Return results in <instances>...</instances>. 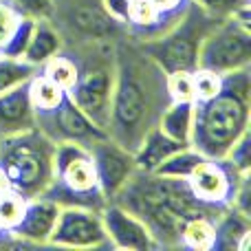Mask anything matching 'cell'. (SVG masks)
<instances>
[{"instance_id": "6da1fadb", "label": "cell", "mask_w": 251, "mask_h": 251, "mask_svg": "<svg viewBox=\"0 0 251 251\" xmlns=\"http://www.w3.org/2000/svg\"><path fill=\"white\" fill-rule=\"evenodd\" d=\"M168 104L165 71L150 60L143 49H122L115 60L113 100L106 134L126 150L134 152L141 139L159 124Z\"/></svg>"}, {"instance_id": "7a4b0ae2", "label": "cell", "mask_w": 251, "mask_h": 251, "mask_svg": "<svg viewBox=\"0 0 251 251\" xmlns=\"http://www.w3.org/2000/svg\"><path fill=\"white\" fill-rule=\"evenodd\" d=\"M113 203H119L137 218H141L156 247L178 245L181 227L190 216L196 214H207L212 218L218 216L194 199L185 178H170L141 170L130 176V181L119 190Z\"/></svg>"}, {"instance_id": "3957f363", "label": "cell", "mask_w": 251, "mask_h": 251, "mask_svg": "<svg viewBox=\"0 0 251 251\" xmlns=\"http://www.w3.org/2000/svg\"><path fill=\"white\" fill-rule=\"evenodd\" d=\"M251 77L249 69L223 75V86L214 97L194 101V126L190 146L203 156L223 161L240 134L249 130Z\"/></svg>"}, {"instance_id": "277c9868", "label": "cell", "mask_w": 251, "mask_h": 251, "mask_svg": "<svg viewBox=\"0 0 251 251\" xmlns=\"http://www.w3.org/2000/svg\"><path fill=\"white\" fill-rule=\"evenodd\" d=\"M55 143L38 128L0 137V170L9 187L25 199L42 196L53 181Z\"/></svg>"}, {"instance_id": "5b68a950", "label": "cell", "mask_w": 251, "mask_h": 251, "mask_svg": "<svg viewBox=\"0 0 251 251\" xmlns=\"http://www.w3.org/2000/svg\"><path fill=\"white\" fill-rule=\"evenodd\" d=\"M218 18L209 16L196 2L187 0L181 16L172 26L150 38L143 44V53L154 60L165 73L199 69V51L207 33L218 25Z\"/></svg>"}, {"instance_id": "8992f818", "label": "cell", "mask_w": 251, "mask_h": 251, "mask_svg": "<svg viewBox=\"0 0 251 251\" xmlns=\"http://www.w3.org/2000/svg\"><path fill=\"white\" fill-rule=\"evenodd\" d=\"M42 196L55 201L60 207L77 205V207H91L101 212L108 201L100 190L95 165L86 146L71 141L55 143L53 181Z\"/></svg>"}, {"instance_id": "52a82bcc", "label": "cell", "mask_w": 251, "mask_h": 251, "mask_svg": "<svg viewBox=\"0 0 251 251\" xmlns=\"http://www.w3.org/2000/svg\"><path fill=\"white\" fill-rule=\"evenodd\" d=\"M251 64V26L238 22L236 18L221 20L199 51V66L209 69L218 75L249 69Z\"/></svg>"}, {"instance_id": "ba28073f", "label": "cell", "mask_w": 251, "mask_h": 251, "mask_svg": "<svg viewBox=\"0 0 251 251\" xmlns=\"http://www.w3.org/2000/svg\"><path fill=\"white\" fill-rule=\"evenodd\" d=\"M35 128L42 134H47L53 143L71 141V143H82V146H91L97 139L108 137L106 130L95 126L82 110L75 106V101L64 95V100L49 113L35 115Z\"/></svg>"}, {"instance_id": "9c48e42d", "label": "cell", "mask_w": 251, "mask_h": 251, "mask_svg": "<svg viewBox=\"0 0 251 251\" xmlns=\"http://www.w3.org/2000/svg\"><path fill=\"white\" fill-rule=\"evenodd\" d=\"M49 245L71 249H95L108 245L101 214L97 209L77 207V205L62 207Z\"/></svg>"}, {"instance_id": "30bf717a", "label": "cell", "mask_w": 251, "mask_h": 251, "mask_svg": "<svg viewBox=\"0 0 251 251\" xmlns=\"http://www.w3.org/2000/svg\"><path fill=\"white\" fill-rule=\"evenodd\" d=\"M113 82H115V64L93 66V69L79 73V79L69 91V97L75 101V106L93 124L100 126L101 130L108 128Z\"/></svg>"}, {"instance_id": "8fae6325", "label": "cell", "mask_w": 251, "mask_h": 251, "mask_svg": "<svg viewBox=\"0 0 251 251\" xmlns=\"http://www.w3.org/2000/svg\"><path fill=\"white\" fill-rule=\"evenodd\" d=\"M238 176L240 174L231 170L225 161L205 159L185 181L201 205H205L214 214H221L231 205V194H234Z\"/></svg>"}, {"instance_id": "7c38bea8", "label": "cell", "mask_w": 251, "mask_h": 251, "mask_svg": "<svg viewBox=\"0 0 251 251\" xmlns=\"http://www.w3.org/2000/svg\"><path fill=\"white\" fill-rule=\"evenodd\" d=\"M88 152L95 165L101 194L106 196V201H113L119 194V190L130 181V176L137 172L134 154L110 137L97 139L95 143L88 146Z\"/></svg>"}, {"instance_id": "4fadbf2b", "label": "cell", "mask_w": 251, "mask_h": 251, "mask_svg": "<svg viewBox=\"0 0 251 251\" xmlns=\"http://www.w3.org/2000/svg\"><path fill=\"white\" fill-rule=\"evenodd\" d=\"M101 223L108 238L110 247L128 249V251H150L156 249L154 238L150 236L148 227L141 218H137L132 212H128L119 203H108L101 207Z\"/></svg>"}, {"instance_id": "5bb4252c", "label": "cell", "mask_w": 251, "mask_h": 251, "mask_svg": "<svg viewBox=\"0 0 251 251\" xmlns=\"http://www.w3.org/2000/svg\"><path fill=\"white\" fill-rule=\"evenodd\" d=\"M60 205L55 201L47 199V196H35V199L26 201V207L22 218L9 229L16 238L26 240V243H38L47 245L51 238L53 229H55L57 216H60Z\"/></svg>"}, {"instance_id": "9a60e30c", "label": "cell", "mask_w": 251, "mask_h": 251, "mask_svg": "<svg viewBox=\"0 0 251 251\" xmlns=\"http://www.w3.org/2000/svg\"><path fill=\"white\" fill-rule=\"evenodd\" d=\"M35 128V108L29 97V82L0 93V137Z\"/></svg>"}, {"instance_id": "2e32d148", "label": "cell", "mask_w": 251, "mask_h": 251, "mask_svg": "<svg viewBox=\"0 0 251 251\" xmlns=\"http://www.w3.org/2000/svg\"><path fill=\"white\" fill-rule=\"evenodd\" d=\"M251 238L249 216L238 212L236 207H227L214 218V245L218 251H243L247 249Z\"/></svg>"}, {"instance_id": "e0dca14e", "label": "cell", "mask_w": 251, "mask_h": 251, "mask_svg": "<svg viewBox=\"0 0 251 251\" xmlns=\"http://www.w3.org/2000/svg\"><path fill=\"white\" fill-rule=\"evenodd\" d=\"M185 146H190V143L174 141V139H170L165 132H161L159 126H154V128L141 139L137 150L132 152L134 165H137V170H141V172H154L170 154H174L176 150H181V148H185Z\"/></svg>"}, {"instance_id": "ac0fdd59", "label": "cell", "mask_w": 251, "mask_h": 251, "mask_svg": "<svg viewBox=\"0 0 251 251\" xmlns=\"http://www.w3.org/2000/svg\"><path fill=\"white\" fill-rule=\"evenodd\" d=\"M71 25L79 31L82 35L93 40H106L117 35L119 22H115L101 7L93 4H79L77 9L71 11Z\"/></svg>"}, {"instance_id": "d6986e66", "label": "cell", "mask_w": 251, "mask_h": 251, "mask_svg": "<svg viewBox=\"0 0 251 251\" xmlns=\"http://www.w3.org/2000/svg\"><path fill=\"white\" fill-rule=\"evenodd\" d=\"M161 132L178 143H190L194 126V101H170L159 117Z\"/></svg>"}, {"instance_id": "ffe728a7", "label": "cell", "mask_w": 251, "mask_h": 251, "mask_svg": "<svg viewBox=\"0 0 251 251\" xmlns=\"http://www.w3.org/2000/svg\"><path fill=\"white\" fill-rule=\"evenodd\" d=\"M60 51H62L60 33L49 25V20H40V22H35L33 35H31L29 47H26L22 60L38 66V69H42V66L47 64L53 55H57Z\"/></svg>"}, {"instance_id": "44dd1931", "label": "cell", "mask_w": 251, "mask_h": 251, "mask_svg": "<svg viewBox=\"0 0 251 251\" xmlns=\"http://www.w3.org/2000/svg\"><path fill=\"white\" fill-rule=\"evenodd\" d=\"M178 245L199 251H207L214 245V218L207 214L190 216L181 227Z\"/></svg>"}, {"instance_id": "7402d4cb", "label": "cell", "mask_w": 251, "mask_h": 251, "mask_svg": "<svg viewBox=\"0 0 251 251\" xmlns=\"http://www.w3.org/2000/svg\"><path fill=\"white\" fill-rule=\"evenodd\" d=\"M205 159H207V156H203L196 148L185 146V148H181V150H176L174 154H170L168 159L154 170V174L170 176V178H187Z\"/></svg>"}, {"instance_id": "603a6c76", "label": "cell", "mask_w": 251, "mask_h": 251, "mask_svg": "<svg viewBox=\"0 0 251 251\" xmlns=\"http://www.w3.org/2000/svg\"><path fill=\"white\" fill-rule=\"evenodd\" d=\"M66 91H62L55 82L47 77L42 73H35L33 77L29 79V97L31 104L35 108V115L38 113H49L53 110L62 100H64Z\"/></svg>"}, {"instance_id": "cb8c5ba5", "label": "cell", "mask_w": 251, "mask_h": 251, "mask_svg": "<svg viewBox=\"0 0 251 251\" xmlns=\"http://www.w3.org/2000/svg\"><path fill=\"white\" fill-rule=\"evenodd\" d=\"M40 73L47 75L51 82H55L57 86L62 88V91L69 93L71 88L75 86V82L79 79V73H82V69L77 66V62L71 60V57H64V55H53L51 60L47 62V64L40 69Z\"/></svg>"}, {"instance_id": "d4e9b609", "label": "cell", "mask_w": 251, "mask_h": 251, "mask_svg": "<svg viewBox=\"0 0 251 251\" xmlns=\"http://www.w3.org/2000/svg\"><path fill=\"white\" fill-rule=\"evenodd\" d=\"M35 73H40L38 66L29 64V62L20 60V57L0 55V93L9 91V88L18 86V84L29 82Z\"/></svg>"}, {"instance_id": "484cf974", "label": "cell", "mask_w": 251, "mask_h": 251, "mask_svg": "<svg viewBox=\"0 0 251 251\" xmlns=\"http://www.w3.org/2000/svg\"><path fill=\"white\" fill-rule=\"evenodd\" d=\"M165 91L170 101H196L192 71H172L165 73Z\"/></svg>"}, {"instance_id": "4316f807", "label": "cell", "mask_w": 251, "mask_h": 251, "mask_svg": "<svg viewBox=\"0 0 251 251\" xmlns=\"http://www.w3.org/2000/svg\"><path fill=\"white\" fill-rule=\"evenodd\" d=\"M33 29H35V20H31V18H25L22 16L20 20H18L16 29H13L11 38L7 40V44H4L2 53L0 55H7V57H20L25 55L26 47H29V40L31 35H33Z\"/></svg>"}, {"instance_id": "83f0119b", "label": "cell", "mask_w": 251, "mask_h": 251, "mask_svg": "<svg viewBox=\"0 0 251 251\" xmlns=\"http://www.w3.org/2000/svg\"><path fill=\"white\" fill-rule=\"evenodd\" d=\"M26 201L29 199H25L22 194H18V192H13V190H4L2 194H0V225L7 231L22 218Z\"/></svg>"}, {"instance_id": "f1b7e54d", "label": "cell", "mask_w": 251, "mask_h": 251, "mask_svg": "<svg viewBox=\"0 0 251 251\" xmlns=\"http://www.w3.org/2000/svg\"><path fill=\"white\" fill-rule=\"evenodd\" d=\"M161 18H163V13L156 11L150 0H132V2H130L128 25H132L134 29H139L141 33H146L148 29H156Z\"/></svg>"}, {"instance_id": "f546056e", "label": "cell", "mask_w": 251, "mask_h": 251, "mask_svg": "<svg viewBox=\"0 0 251 251\" xmlns=\"http://www.w3.org/2000/svg\"><path fill=\"white\" fill-rule=\"evenodd\" d=\"M223 161H225L231 170H236L238 174L249 172L251 170V132L249 130L236 139V143L229 148V152L225 154Z\"/></svg>"}, {"instance_id": "4dcf8cb0", "label": "cell", "mask_w": 251, "mask_h": 251, "mask_svg": "<svg viewBox=\"0 0 251 251\" xmlns=\"http://www.w3.org/2000/svg\"><path fill=\"white\" fill-rule=\"evenodd\" d=\"M192 77H194V93H196V101H203L214 97L223 86V75L214 73L209 69H194L192 71Z\"/></svg>"}, {"instance_id": "1f68e13d", "label": "cell", "mask_w": 251, "mask_h": 251, "mask_svg": "<svg viewBox=\"0 0 251 251\" xmlns=\"http://www.w3.org/2000/svg\"><path fill=\"white\" fill-rule=\"evenodd\" d=\"M18 13L25 18L40 22V20H51L55 13V0H11Z\"/></svg>"}, {"instance_id": "d6a6232c", "label": "cell", "mask_w": 251, "mask_h": 251, "mask_svg": "<svg viewBox=\"0 0 251 251\" xmlns=\"http://www.w3.org/2000/svg\"><path fill=\"white\" fill-rule=\"evenodd\" d=\"M192 2H196L209 16L225 20V18H231L234 13H238L240 9L249 7L251 0H192Z\"/></svg>"}, {"instance_id": "836d02e7", "label": "cell", "mask_w": 251, "mask_h": 251, "mask_svg": "<svg viewBox=\"0 0 251 251\" xmlns=\"http://www.w3.org/2000/svg\"><path fill=\"white\" fill-rule=\"evenodd\" d=\"M20 18L22 16L18 13V9L13 7L11 0H0V53H2L7 40L11 38V33Z\"/></svg>"}, {"instance_id": "e575fe53", "label": "cell", "mask_w": 251, "mask_h": 251, "mask_svg": "<svg viewBox=\"0 0 251 251\" xmlns=\"http://www.w3.org/2000/svg\"><path fill=\"white\" fill-rule=\"evenodd\" d=\"M130 2L132 0H101V9L119 25H128L130 20Z\"/></svg>"}, {"instance_id": "d590c367", "label": "cell", "mask_w": 251, "mask_h": 251, "mask_svg": "<svg viewBox=\"0 0 251 251\" xmlns=\"http://www.w3.org/2000/svg\"><path fill=\"white\" fill-rule=\"evenodd\" d=\"M150 2L163 16H178L183 11V7L187 4V0H150Z\"/></svg>"}, {"instance_id": "8d00e7d4", "label": "cell", "mask_w": 251, "mask_h": 251, "mask_svg": "<svg viewBox=\"0 0 251 251\" xmlns=\"http://www.w3.org/2000/svg\"><path fill=\"white\" fill-rule=\"evenodd\" d=\"M4 190H11V187H9V181H7V176H4V172L0 170V194H2Z\"/></svg>"}, {"instance_id": "74e56055", "label": "cell", "mask_w": 251, "mask_h": 251, "mask_svg": "<svg viewBox=\"0 0 251 251\" xmlns=\"http://www.w3.org/2000/svg\"><path fill=\"white\" fill-rule=\"evenodd\" d=\"M2 234H9V231H7V229H4V227H2V225H0V236H2Z\"/></svg>"}]
</instances>
